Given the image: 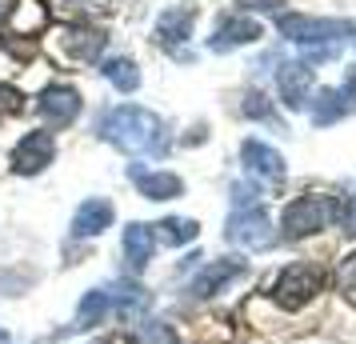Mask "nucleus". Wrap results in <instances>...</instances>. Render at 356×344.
<instances>
[{"mask_svg":"<svg viewBox=\"0 0 356 344\" xmlns=\"http://www.w3.org/2000/svg\"><path fill=\"white\" fill-rule=\"evenodd\" d=\"M97 132L108 145L124 148V152H148V156H164L168 152V136H164V120L148 113L140 104H120L97 120Z\"/></svg>","mask_w":356,"mask_h":344,"instance_id":"obj_1","label":"nucleus"},{"mask_svg":"<svg viewBox=\"0 0 356 344\" xmlns=\"http://www.w3.org/2000/svg\"><path fill=\"white\" fill-rule=\"evenodd\" d=\"M280 33L289 36L292 44H300L305 65H321V60H337L340 56V44L353 36V24L348 20H324V17L292 13V17H280Z\"/></svg>","mask_w":356,"mask_h":344,"instance_id":"obj_2","label":"nucleus"},{"mask_svg":"<svg viewBox=\"0 0 356 344\" xmlns=\"http://www.w3.org/2000/svg\"><path fill=\"white\" fill-rule=\"evenodd\" d=\"M332 220H340V204L332 197H321V193H308V197H296L292 204H284V216H280V229L289 240H305L312 232L328 229Z\"/></svg>","mask_w":356,"mask_h":344,"instance_id":"obj_3","label":"nucleus"},{"mask_svg":"<svg viewBox=\"0 0 356 344\" xmlns=\"http://www.w3.org/2000/svg\"><path fill=\"white\" fill-rule=\"evenodd\" d=\"M321 288H324V268H316V264H292V268H284L276 277L273 300L280 309H305Z\"/></svg>","mask_w":356,"mask_h":344,"instance_id":"obj_4","label":"nucleus"},{"mask_svg":"<svg viewBox=\"0 0 356 344\" xmlns=\"http://www.w3.org/2000/svg\"><path fill=\"white\" fill-rule=\"evenodd\" d=\"M104 44H108V36L100 33V28H81V24H68V28H60V33L52 36V52L60 60H72V65L100 60Z\"/></svg>","mask_w":356,"mask_h":344,"instance_id":"obj_5","label":"nucleus"},{"mask_svg":"<svg viewBox=\"0 0 356 344\" xmlns=\"http://www.w3.org/2000/svg\"><path fill=\"white\" fill-rule=\"evenodd\" d=\"M225 236L232 240V245L241 248H273L276 245V232H273V220H268V213L264 208H241V213L228 216V229Z\"/></svg>","mask_w":356,"mask_h":344,"instance_id":"obj_6","label":"nucleus"},{"mask_svg":"<svg viewBox=\"0 0 356 344\" xmlns=\"http://www.w3.org/2000/svg\"><path fill=\"white\" fill-rule=\"evenodd\" d=\"M193 24H196V4H172L156 17V44L164 52H172L177 60H188L184 52V40L193 36Z\"/></svg>","mask_w":356,"mask_h":344,"instance_id":"obj_7","label":"nucleus"},{"mask_svg":"<svg viewBox=\"0 0 356 344\" xmlns=\"http://www.w3.org/2000/svg\"><path fill=\"white\" fill-rule=\"evenodd\" d=\"M81 92L76 88H68V84H49L40 97H36V116L44 120V124H52V129H65V124H72L76 116H81Z\"/></svg>","mask_w":356,"mask_h":344,"instance_id":"obj_8","label":"nucleus"},{"mask_svg":"<svg viewBox=\"0 0 356 344\" xmlns=\"http://www.w3.org/2000/svg\"><path fill=\"white\" fill-rule=\"evenodd\" d=\"M52 156H56V140H52V132H29V136L13 148L8 164H13L17 177H36V172H44V168L52 164Z\"/></svg>","mask_w":356,"mask_h":344,"instance_id":"obj_9","label":"nucleus"},{"mask_svg":"<svg viewBox=\"0 0 356 344\" xmlns=\"http://www.w3.org/2000/svg\"><path fill=\"white\" fill-rule=\"evenodd\" d=\"M276 88H280V100L289 104L292 113L308 108V100H312V65H305V60H289V65H280V72H276Z\"/></svg>","mask_w":356,"mask_h":344,"instance_id":"obj_10","label":"nucleus"},{"mask_svg":"<svg viewBox=\"0 0 356 344\" xmlns=\"http://www.w3.org/2000/svg\"><path fill=\"white\" fill-rule=\"evenodd\" d=\"M264 28H260L252 17H241V13H232V17H220L216 24V33L209 36V49L212 52H232V49H244V44H252L260 40Z\"/></svg>","mask_w":356,"mask_h":344,"instance_id":"obj_11","label":"nucleus"},{"mask_svg":"<svg viewBox=\"0 0 356 344\" xmlns=\"http://www.w3.org/2000/svg\"><path fill=\"white\" fill-rule=\"evenodd\" d=\"M241 161H244V168H248L257 181H268V184L284 181V156H280L273 145H264V140H244L241 145Z\"/></svg>","mask_w":356,"mask_h":344,"instance_id":"obj_12","label":"nucleus"},{"mask_svg":"<svg viewBox=\"0 0 356 344\" xmlns=\"http://www.w3.org/2000/svg\"><path fill=\"white\" fill-rule=\"evenodd\" d=\"M129 181L136 184V193L145 200H177L184 193V181H180L177 172H164V168L148 172L140 164H129Z\"/></svg>","mask_w":356,"mask_h":344,"instance_id":"obj_13","label":"nucleus"},{"mask_svg":"<svg viewBox=\"0 0 356 344\" xmlns=\"http://www.w3.org/2000/svg\"><path fill=\"white\" fill-rule=\"evenodd\" d=\"M241 277H244V261H236V256L204 264L193 277V284H188V296H216L225 284H232V280H241Z\"/></svg>","mask_w":356,"mask_h":344,"instance_id":"obj_14","label":"nucleus"},{"mask_svg":"<svg viewBox=\"0 0 356 344\" xmlns=\"http://www.w3.org/2000/svg\"><path fill=\"white\" fill-rule=\"evenodd\" d=\"M113 200H104V197H92V200H84L81 208H76V216H72V236H81V240H88V236H100V232L113 224Z\"/></svg>","mask_w":356,"mask_h":344,"instance_id":"obj_15","label":"nucleus"},{"mask_svg":"<svg viewBox=\"0 0 356 344\" xmlns=\"http://www.w3.org/2000/svg\"><path fill=\"white\" fill-rule=\"evenodd\" d=\"M156 252V232L152 224H129L124 229V261H129V272H145L148 261Z\"/></svg>","mask_w":356,"mask_h":344,"instance_id":"obj_16","label":"nucleus"},{"mask_svg":"<svg viewBox=\"0 0 356 344\" xmlns=\"http://www.w3.org/2000/svg\"><path fill=\"white\" fill-rule=\"evenodd\" d=\"M312 124L324 129V124H337L340 116H348V104L340 97V88H321V92H312Z\"/></svg>","mask_w":356,"mask_h":344,"instance_id":"obj_17","label":"nucleus"},{"mask_svg":"<svg viewBox=\"0 0 356 344\" xmlns=\"http://www.w3.org/2000/svg\"><path fill=\"white\" fill-rule=\"evenodd\" d=\"M108 300H113L116 316H136V312L148 309V293L140 288V284H129V280H116V284H108Z\"/></svg>","mask_w":356,"mask_h":344,"instance_id":"obj_18","label":"nucleus"},{"mask_svg":"<svg viewBox=\"0 0 356 344\" xmlns=\"http://www.w3.org/2000/svg\"><path fill=\"white\" fill-rule=\"evenodd\" d=\"M100 72H104V81L113 84L116 92H136V88H140V68H136V60H129V56H108V60L100 65Z\"/></svg>","mask_w":356,"mask_h":344,"instance_id":"obj_19","label":"nucleus"},{"mask_svg":"<svg viewBox=\"0 0 356 344\" xmlns=\"http://www.w3.org/2000/svg\"><path fill=\"white\" fill-rule=\"evenodd\" d=\"M113 312V300H108V288H92V293H84L81 309H76V325L72 328H97L104 316Z\"/></svg>","mask_w":356,"mask_h":344,"instance_id":"obj_20","label":"nucleus"},{"mask_svg":"<svg viewBox=\"0 0 356 344\" xmlns=\"http://www.w3.org/2000/svg\"><path fill=\"white\" fill-rule=\"evenodd\" d=\"M152 229H156V240H164V245H188V240L200 236V224L188 220V216H164Z\"/></svg>","mask_w":356,"mask_h":344,"instance_id":"obj_21","label":"nucleus"},{"mask_svg":"<svg viewBox=\"0 0 356 344\" xmlns=\"http://www.w3.org/2000/svg\"><path fill=\"white\" fill-rule=\"evenodd\" d=\"M129 344H180V341L164 320H140V325L129 332Z\"/></svg>","mask_w":356,"mask_h":344,"instance_id":"obj_22","label":"nucleus"},{"mask_svg":"<svg viewBox=\"0 0 356 344\" xmlns=\"http://www.w3.org/2000/svg\"><path fill=\"white\" fill-rule=\"evenodd\" d=\"M241 108H244V116H252V120H264V124L280 129V116L273 113V104H268V97H264V92H248Z\"/></svg>","mask_w":356,"mask_h":344,"instance_id":"obj_23","label":"nucleus"},{"mask_svg":"<svg viewBox=\"0 0 356 344\" xmlns=\"http://www.w3.org/2000/svg\"><path fill=\"white\" fill-rule=\"evenodd\" d=\"M337 284H340V293H344V296H348V300L356 304V252L340 261V268H337Z\"/></svg>","mask_w":356,"mask_h":344,"instance_id":"obj_24","label":"nucleus"},{"mask_svg":"<svg viewBox=\"0 0 356 344\" xmlns=\"http://www.w3.org/2000/svg\"><path fill=\"white\" fill-rule=\"evenodd\" d=\"M340 97H344V104H348V113L356 108V65L344 72V84H340Z\"/></svg>","mask_w":356,"mask_h":344,"instance_id":"obj_25","label":"nucleus"},{"mask_svg":"<svg viewBox=\"0 0 356 344\" xmlns=\"http://www.w3.org/2000/svg\"><path fill=\"white\" fill-rule=\"evenodd\" d=\"M340 224H344V232L356 236V197H348L344 204H340Z\"/></svg>","mask_w":356,"mask_h":344,"instance_id":"obj_26","label":"nucleus"},{"mask_svg":"<svg viewBox=\"0 0 356 344\" xmlns=\"http://www.w3.org/2000/svg\"><path fill=\"white\" fill-rule=\"evenodd\" d=\"M68 8H76V13H100V8H108L113 0H65Z\"/></svg>","mask_w":356,"mask_h":344,"instance_id":"obj_27","label":"nucleus"},{"mask_svg":"<svg viewBox=\"0 0 356 344\" xmlns=\"http://www.w3.org/2000/svg\"><path fill=\"white\" fill-rule=\"evenodd\" d=\"M0 108H4V113H17L20 108V97L13 88H4V84H0Z\"/></svg>","mask_w":356,"mask_h":344,"instance_id":"obj_28","label":"nucleus"},{"mask_svg":"<svg viewBox=\"0 0 356 344\" xmlns=\"http://www.w3.org/2000/svg\"><path fill=\"white\" fill-rule=\"evenodd\" d=\"M244 8H252V13H260V8H276L280 0H241Z\"/></svg>","mask_w":356,"mask_h":344,"instance_id":"obj_29","label":"nucleus"},{"mask_svg":"<svg viewBox=\"0 0 356 344\" xmlns=\"http://www.w3.org/2000/svg\"><path fill=\"white\" fill-rule=\"evenodd\" d=\"M17 4H20V0H0V20L13 17V13H17Z\"/></svg>","mask_w":356,"mask_h":344,"instance_id":"obj_30","label":"nucleus"},{"mask_svg":"<svg viewBox=\"0 0 356 344\" xmlns=\"http://www.w3.org/2000/svg\"><path fill=\"white\" fill-rule=\"evenodd\" d=\"M0 344H8V332H0Z\"/></svg>","mask_w":356,"mask_h":344,"instance_id":"obj_31","label":"nucleus"},{"mask_svg":"<svg viewBox=\"0 0 356 344\" xmlns=\"http://www.w3.org/2000/svg\"><path fill=\"white\" fill-rule=\"evenodd\" d=\"M348 40H353V44H356V24H353V36H348Z\"/></svg>","mask_w":356,"mask_h":344,"instance_id":"obj_32","label":"nucleus"}]
</instances>
